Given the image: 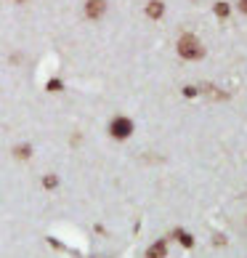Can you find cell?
I'll list each match as a JSON object with an SVG mask.
<instances>
[{
    "mask_svg": "<svg viewBox=\"0 0 247 258\" xmlns=\"http://www.w3.org/2000/svg\"><path fill=\"white\" fill-rule=\"evenodd\" d=\"M162 14H165V6L159 3V0H149V3H146V16L149 19H159Z\"/></svg>",
    "mask_w": 247,
    "mask_h": 258,
    "instance_id": "5",
    "label": "cell"
},
{
    "mask_svg": "<svg viewBox=\"0 0 247 258\" xmlns=\"http://www.w3.org/2000/svg\"><path fill=\"white\" fill-rule=\"evenodd\" d=\"M59 88H61L59 80H51V83H48V91H59Z\"/></svg>",
    "mask_w": 247,
    "mask_h": 258,
    "instance_id": "10",
    "label": "cell"
},
{
    "mask_svg": "<svg viewBox=\"0 0 247 258\" xmlns=\"http://www.w3.org/2000/svg\"><path fill=\"white\" fill-rule=\"evenodd\" d=\"M104 11H107V3H104V0H88V3H85V16L88 19H101Z\"/></svg>",
    "mask_w": 247,
    "mask_h": 258,
    "instance_id": "3",
    "label": "cell"
},
{
    "mask_svg": "<svg viewBox=\"0 0 247 258\" xmlns=\"http://www.w3.org/2000/svg\"><path fill=\"white\" fill-rule=\"evenodd\" d=\"M168 255V242L165 240H157L154 245H149L146 250V258H165Z\"/></svg>",
    "mask_w": 247,
    "mask_h": 258,
    "instance_id": "4",
    "label": "cell"
},
{
    "mask_svg": "<svg viewBox=\"0 0 247 258\" xmlns=\"http://www.w3.org/2000/svg\"><path fill=\"white\" fill-rule=\"evenodd\" d=\"M178 53H181L184 59H202V56H205V45L199 43L194 35H184L181 40H178Z\"/></svg>",
    "mask_w": 247,
    "mask_h": 258,
    "instance_id": "1",
    "label": "cell"
},
{
    "mask_svg": "<svg viewBox=\"0 0 247 258\" xmlns=\"http://www.w3.org/2000/svg\"><path fill=\"white\" fill-rule=\"evenodd\" d=\"M176 237H178V240H181L186 247H192V237H189V234H184V232H176Z\"/></svg>",
    "mask_w": 247,
    "mask_h": 258,
    "instance_id": "9",
    "label": "cell"
},
{
    "mask_svg": "<svg viewBox=\"0 0 247 258\" xmlns=\"http://www.w3.org/2000/svg\"><path fill=\"white\" fill-rule=\"evenodd\" d=\"M56 184H59V178H56V176H45V178H43V186H45V189H53Z\"/></svg>",
    "mask_w": 247,
    "mask_h": 258,
    "instance_id": "8",
    "label": "cell"
},
{
    "mask_svg": "<svg viewBox=\"0 0 247 258\" xmlns=\"http://www.w3.org/2000/svg\"><path fill=\"white\" fill-rule=\"evenodd\" d=\"M215 16H229V6H226V3H215Z\"/></svg>",
    "mask_w": 247,
    "mask_h": 258,
    "instance_id": "6",
    "label": "cell"
},
{
    "mask_svg": "<svg viewBox=\"0 0 247 258\" xmlns=\"http://www.w3.org/2000/svg\"><path fill=\"white\" fill-rule=\"evenodd\" d=\"M109 131H112V136H115V139H128L130 131H133V122L128 117H115V120H112V125H109Z\"/></svg>",
    "mask_w": 247,
    "mask_h": 258,
    "instance_id": "2",
    "label": "cell"
},
{
    "mask_svg": "<svg viewBox=\"0 0 247 258\" xmlns=\"http://www.w3.org/2000/svg\"><path fill=\"white\" fill-rule=\"evenodd\" d=\"M14 152H16V157H22V160H24V157H30V152H32V149L27 147V144H22V147H16Z\"/></svg>",
    "mask_w": 247,
    "mask_h": 258,
    "instance_id": "7",
    "label": "cell"
},
{
    "mask_svg": "<svg viewBox=\"0 0 247 258\" xmlns=\"http://www.w3.org/2000/svg\"><path fill=\"white\" fill-rule=\"evenodd\" d=\"M19 3H22V0H19Z\"/></svg>",
    "mask_w": 247,
    "mask_h": 258,
    "instance_id": "12",
    "label": "cell"
},
{
    "mask_svg": "<svg viewBox=\"0 0 247 258\" xmlns=\"http://www.w3.org/2000/svg\"><path fill=\"white\" fill-rule=\"evenodd\" d=\"M239 11H242V14H247V0H239Z\"/></svg>",
    "mask_w": 247,
    "mask_h": 258,
    "instance_id": "11",
    "label": "cell"
}]
</instances>
